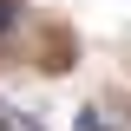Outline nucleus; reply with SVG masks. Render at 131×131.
I'll return each mask as SVG.
<instances>
[{"label": "nucleus", "instance_id": "2", "mask_svg": "<svg viewBox=\"0 0 131 131\" xmlns=\"http://www.w3.org/2000/svg\"><path fill=\"white\" fill-rule=\"evenodd\" d=\"M79 131H112V125H98V118H92V112H85V118H79Z\"/></svg>", "mask_w": 131, "mask_h": 131}, {"label": "nucleus", "instance_id": "1", "mask_svg": "<svg viewBox=\"0 0 131 131\" xmlns=\"http://www.w3.org/2000/svg\"><path fill=\"white\" fill-rule=\"evenodd\" d=\"M13 26H20V0H0V39H7Z\"/></svg>", "mask_w": 131, "mask_h": 131}, {"label": "nucleus", "instance_id": "3", "mask_svg": "<svg viewBox=\"0 0 131 131\" xmlns=\"http://www.w3.org/2000/svg\"><path fill=\"white\" fill-rule=\"evenodd\" d=\"M0 131H13V118H0Z\"/></svg>", "mask_w": 131, "mask_h": 131}]
</instances>
